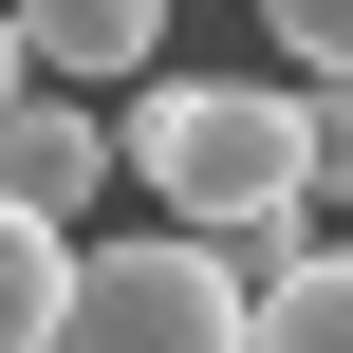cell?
<instances>
[{
  "label": "cell",
  "mask_w": 353,
  "mask_h": 353,
  "mask_svg": "<svg viewBox=\"0 0 353 353\" xmlns=\"http://www.w3.org/2000/svg\"><path fill=\"white\" fill-rule=\"evenodd\" d=\"M112 149H130V186H149L168 223H205V242L316 205V168H298V93H242V74H130Z\"/></svg>",
  "instance_id": "obj_1"
},
{
  "label": "cell",
  "mask_w": 353,
  "mask_h": 353,
  "mask_svg": "<svg viewBox=\"0 0 353 353\" xmlns=\"http://www.w3.org/2000/svg\"><path fill=\"white\" fill-rule=\"evenodd\" d=\"M242 261L205 223H149V242H93L74 298H56V353H242Z\"/></svg>",
  "instance_id": "obj_2"
},
{
  "label": "cell",
  "mask_w": 353,
  "mask_h": 353,
  "mask_svg": "<svg viewBox=\"0 0 353 353\" xmlns=\"http://www.w3.org/2000/svg\"><path fill=\"white\" fill-rule=\"evenodd\" d=\"M112 168H130V149H112V112H93V93H56V74H19V93H0V205L74 223Z\"/></svg>",
  "instance_id": "obj_3"
},
{
  "label": "cell",
  "mask_w": 353,
  "mask_h": 353,
  "mask_svg": "<svg viewBox=\"0 0 353 353\" xmlns=\"http://www.w3.org/2000/svg\"><path fill=\"white\" fill-rule=\"evenodd\" d=\"M19 19V56L56 74V93H130L149 56H168V0H0Z\"/></svg>",
  "instance_id": "obj_4"
},
{
  "label": "cell",
  "mask_w": 353,
  "mask_h": 353,
  "mask_svg": "<svg viewBox=\"0 0 353 353\" xmlns=\"http://www.w3.org/2000/svg\"><path fill=\"white\" fill-rule=\"evenodd\" d=\"M242 353H353V242H298V261L261 279V316H242Z\"/></svg>",
  "instance_id": "obj_5"
},
{
  "label": "cell",
  "mask_w": 353,
  "mask_h": 353,
  "mask_svg": "<svg viewBox=\"0 0 353 353\" xmlns=\"http://www.w3.org/2000/svg\"><path fill=\"white\" fill-rule=\"evenodd\" d=\"M56 298H74V223L0 205V353H56Z\"/></svg>",
  "instance_id": "obj_6"
},
{
  "label": "cell",
  "mask_w": 353,
  "mask_h": 353,
  "mask_svg": "<svg viewBox=\"0 0 353 353\" xmlns=\"http://www.w3.org/2000/svg\"><path fill=\"white\" fill-rule=\"evenodd\" d=\"M298 168H316V205H353V74H298Z\"/></svg>",
  "instance_id": "obj_7"
},
{
  "label": "cell",
  "mask_w": 353,
  "mask_h": 353,
  "mask_svg": "<svg viewBox=\"0 0 353 353\" xmlns=\"http://www.w3.org/2000/svg\"><path fill=\"white\" fill-rule=\"evenodd\" d=\"M261 37H279L298 74H353V0H261Z\"/></svg>",
  "instance_id": "obj_8"
},
{
  "label": "cell",
  "mask_w": 353,
  "mask_h": 353,
  "mask_svg": "<svg viewBox=\"0 0 353 353\" xmlns=\"http://www.w3.org/2000/svg\"><path fill=\"white\" fill-rule=\"evenodd\" d=\"M19 74H37V56H19V19H0V93H19Z\"/></svg>",
  "instance_id": "obj_9"
}]
</instances>
